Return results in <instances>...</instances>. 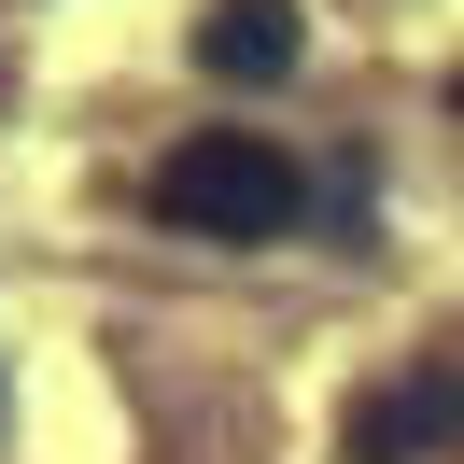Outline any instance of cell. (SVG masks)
<instances>
[{
	"instance_id": "6da1fadb",
	"label": "cell",
	"mask_w": 464,
	"mask_h": 464,
	"mask_svg": "<svg viewBox=\"0 0 464 464\" xmlns=\"http://www.w3.org/2000/svg\"><path fill=\"white\" fill-rule=\"evenodd\" d=\"M295 211H310V183L254 127H198V141L155 155V226H183V239H282Z\"/></svg>"
},
{
	"instance_id": "7a4b0ae2",
	"label": "cell",
	"mask_w": 464,
	"mask_h": 464,
	"mask_svg": "<svg viewBox=\"0 0 464 464\" xmlns=\"http://www.w3.org/2000/svg\"><path fill=\"white\" fill-rule=\"evenodd\" d=\"M198 71L211 85H282L295 71V0H211L198 14Z\"/></svg>"
},
{
	"instance_id": "277c9868",
	"label": "cell",
	"mask_w": 464,
	"mask_h": 464,
	"mask_svg": "<svg viewBox=\"0 0 464 464\" xmlns=\"http://www.w3.org/2000/svg\"><path fill=\"white\" fill-rule=\"evenodd\" d=\"M450 113H464V71H450Z\"/></svg>"
},
{
	"instance_id": "3957f363",
	"label": "cell",
	"mask_w": 464,
	"mask_h": 464,
	"mask_svg": "<svg viewBox=\"0 0 464 464\" xmlns=\"http://www.w3.org/2000/svg\"><path fill=\"white\" fill-rule=\"evenodd\" d=\"M436 436H464V380H394V394L352 408V464H408Z\"/></svg>"
}]
</instances>
